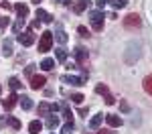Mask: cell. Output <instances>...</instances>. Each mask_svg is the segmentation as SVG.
Segmentation results:
<instances>
[{"label": "cell", "mask_w": 152, "mask_h": 134, "mask_svg": "<svg viewBox=\"0 0 152 134\" xmlns=\"http://www.w3.org/2000/svg\"><path fill=\"white\" fill-rule=\"evenodd\" d=\"M105 122H107L112 128L122 126V118H120V116H116V114H105Z\"/></svg>", "instance_id": "obj_9"}, {"label": "cell", "mask_w": 152, "mask_h": 134, "mask_svg": "<svg viewBox=\"0 0 152 134\" xmlns=\"http://www.w3.org/2000/svg\"><path fill=\"white\" fill-rule=\"evenodd\" d=\"M120 108H122V112H130V104L126 100H120Z\"/></svg>", "instance_id": "obj_32"}, {"label": "cell", "mask_w": 152, "mask_h": 134, "mask_svg": "<svg viewBox=\"0 0 152 134\" xmlns=\"http://www.w3.org/2000/svg\"><path fill=\"white\" fill-rule=\"evenodd\" d=\"M59 110V104H51V112H57Z\"/></svg>", "instance_id": "obj_37"}, {"label": "cell", "mask_w": 152, "mask_h": 134, "mask_svg": "<svg viewBox=\"0 0 152 134\" xmlns=\"http://www.w3.org/2000/svg\"><path fill=\"white\" fill-rule=\"evenodd\" d=\"M61 110H63V116H65V120H67V122H73V114H71L69 106H67V104H63V106H61Z\"/></svg>", "instance_id": "obj_23"}, {"label": "cell", "mask_w": 152, "mask_h": 134, "mask_svg": "<svg viewBox=\"0 0 152 134\" xmlns=\"http://www.w3.org/2000/svg\"><path fill=\"white\" fill-rule=\"evenodd\" d=\"M45 83H47V77L45 75H33L31 77V87L33 89H41V87H45Z\"/></svg>", "instance_id": "obj_6"}, {"label": "cell", "mask_w": 152, "mask_h": 134, "mask_svg": "<svg viewBox=\"0 0 152 134\" xmlns=\"http://www.w3.org/2000/svg\"><path fill=\"white\" fill-rule=\"evenodd\" d=\"M55 67V59H51V57H45V59L41 61V69H45V71H51Z\"/></svg>", "instance_id": "obj_14"}, {"label": "cell", "mask_w": 152, "mask_h": 134, "mask_svg": "<svg viewBox=\"0 0 152 134\" xmlns=\"http://www.w3.org/2000/svg\"><path fill=\"white\" fill-rule=\"evenodd\" d=\"M95 92H97V94H102L104 97L110 94V89H107V85H105V83H97V85H95Z\"/></svg>", "instance_id": "obj_26"}, {"label": "cell", "mask_w": 152, "mask_h": 134, "mask_svg": "<svg viewBox=\"0 0 152 134\" xmlns=\"http://www.w3.org/2000/svg\"><path fill=\"white\" fill-rule=\"evenodd\" d=\"M2 8H4V10L8 12V10H12L14 6H12V4H8V2H2Z\"/></svg>", "instance_id": "obj_36"}, {"label": "cell", "mask_w": 152, "mask_h": 134, "mask_svg": "<svg viewBox=\"0 0 152 134\" xmlns=\"http://www.w3.org/2000/svg\"><path fill=\"white\" fill-rule=\"evenodd\" d=\"M140 24H142V21H140V16H138L136 12H132V14H128V16L124 18V26H126V29H130V31L140 29Z\"/></svg>", "instance_id": "obj_3"}, {"label": "cell", "mask_w": 152, "mask_h": 134, "mask_svg": "<svg viewBox=\"0 0 152 134\" xmlns=\"http://www.w3.org/2000/svg\"><path fill=\"white\" fill-rule=\"evenodd\" d=\"M14 10H16V14H18L20 18H26V16H28V6L23 4V2H16V4H14Z\"/></svg>", "instance_id": "obj_10"}, {"label": "cell", "mask_w": 152, "mask_h": 134, "mask_svg": "<svg viewBox=\"0 0 152 134\" xmlns=\"http://www.w3.org/2000/svg\"><path fill=\"white\" fill-rule=\"evenodd\" d=\"M73 55H75V61H77V65H85V63H87V51H85L83 47H75Z\"/></svg>", "instance_id": "obj_5"}, {"label": "cell", "mask_w": 152, "mask_h": 134, "mask_svg": "<svg viewBox=\"0 0 152 134\" xmlns=\"http://www.w3.org/2000/svg\"><path fill=\"white\" fill-rule=\"evenodd\" d=\"M73 132V122H67L65 126H63V130H61V134H71Z\"/></svg>", "instance_id": "obj_29"}, {"label": "cell", "mask_w": 152, "mask_h": 134, "mask_svg": "<svg viewBox=\"0 0 152 134\" xmlns=\"http://www.w3.org/2000/svg\"><path fill=\"white\" fill-rule=\"evenodd\" d=\"M35 67H37V65H33V63H31V65H28V67L24 69V73H26L28 77H33V73H35Z\"/></svg>", "instance_id": "obj_33"}, {"label": "cell", "mask_w": 152, "mask_h": 134, "mask_svg": "<svg viewBox=\"0 0 152 134\" xmlns=\"http://www.w3.org/2000/svg\"><path fill=\"white\" fill-rule=\"evenodd\" d=\"M71 102H73V104H81L83 96H81V94H71Z\"/></svg>", "instance_id": "obj_30"}, {"label": "cell", "mask_w": 152, "mask_h": 134, "mask_svg": "<svg viewBox=\"0 0 152 134\" xmlns=\"http://www.w3.org/2000/svg\"><path fill=\"white\" fill-rule=\"evenodd\" d=\"M2 53H4V57H10L12 55V41H4L2 43Z\"/></svg>", "instance_id": "obj_19"}, {"label": "cell", "mask_w": 152, "mask_h": 134, "mask_svg": "<svg viewBox=\"0 0 152 134\" xmlns=\"http://www.w3.org/2000/svg\"><path fill=\"white\" fill-rule=\"evenodd\" d=\"M18 102H20V97L16 96V94H10L6 100H2V106H4V110H12Z\"/></svg>", "instance_id": "obj_7"}, {"label": "cell", "mask_w": 152, "mask_h": 134, "mask_svg": "<svg viewBox=\"0 0 152 134\" xmlns=\"http://www.w3.org/2000/svg\"><path fill=\"white\" fill-rule=\"evenodd\" d=\"M33 2H37V4H39V2H41V0H33Z\"/></svg>", "instance_id": "obj_39"}, {"label": "cell", "mask_w": 152, "mask_h": 134, "mask_svg": "<svg viewBox=\"0 0 152 134\" xmlns=\"http://www.w3.org/2000/svg\"><path fill=\"white\" fill-rule=\"evenodd\" d=\"M20 106H23V110H31L33 108V100L28 96H23L20 97Z\"/></svg>", "instance_id": "obj_22"}, {"label": "cell", "mask_w": 152, "mask_h": 134, "mask_svg": "<svg viewBox=\"0 0 152 134\" xmlns=\"http://www.w3.org/2000/svg\"><path fill=\"white\" fill-rule=\"evenodd\" d=\"M8 23H10L8 18H0V31H2L4 26H8Z\"/></svg>", "instance_id": "obj_34"}, {"label": "cell", "mask_w": 152, "mask_h": 134, "mask_svg": "<svg viewBox=\"0 0 152 134\" xmlns=\"http://www.w3.org/2000/svg\"><path fill=\"white\" fill-rule=\"evenodd\" d=\"M37 21H41V23H53V16H51V14H49V12H45L43 10V8H39V10H37Z\"/></svg>", "instance_id": "obj_11"}, {"label": "cell", "mask_w": 152, "mask_h": 134, "mask_svg": "<svg viewBox=\"0 0 152 134\" xmlns=\"http://www.w3.org/2000/svg\"><path fill=\"white\" fill-rule=\"evenodd\" d=\"M110 4L118 10V8H124V6L128 4V0H110Z\"/></svg>", "instance_id": "obj_27"}, {"label": "cell", "mask_w": 152, "mask_h": 134, "mask_svg": "<svg viewBox=\"0 0 152 134\" xmlns=\"http://www.w3.org/2000/svg\"><path fill=\"white\" fill-rule=\"evenodd\" d=\"M57 126H59V118H57V116H47V128L55 130Z\"/></svg>", "instance_id": "obj_21"}, {"label": "cell", "mask_w": 152, "mask_h": 134, "mask_svg": "<svg viewBox=\"0 0 152 134\" xmlns=\"http://www.w3.org/2000/svg\"><path fill=\"white\" fill-rule=\"evenodd\" d=\"M49 112H51V106H49V104H45V102L39 104V116H47Z\"/></svg>", "instance_id": "obj_25"}, {"label": "cell", "mask_w": 152, "mask_h": 134, "mask_svg": "<svg viewBox=\"0 0 152 134\" xmlns=\"http://www.w3.org/2000/svg\"><path fill=\"white\" fill-rule=\"evenodd\" d=\"M89 23L94 26V31H102V29H104V12L102 10L89 12Z\"/></svg>", "instance_id": "obj_2"}, {"label": "cell", "mask_w": 152, "mask_h": 134, "mask_svg": "<svg viewBox=\"0 0 152 134\" xmlns=\"http://www.w3.org/2000/svg\"><path fill=\"white\" fill-rule=\"evenodd\" d=\"M8 85H10L12 92H16V89H20V87H23V83H20V79H18V77H10V79H8Z\"/></svg>", "instance_id": "obj_20"}, {"label": "cell", "mask_w": 152, "mask_h": 134, "mask_svg": "<svg viewBox=\"0 0 152 134\" xmlns=\"http://www.w3.org/2000/svg\"><path fill=\"white\" fill-rule=\"evenodd\" d=\"M61 81H65V83H69V85H83L85 83L83 77H75V75H63Z\"/></svg>", "instance_id": "obj_8"}, {"label": "cell", "mask_w": 152, "mask_h": 134, "mask_svg": "<svg viewBox=\"0 0 152 134\" xmlns=\"http://www.w3.org/2000/svg\"><path fill=\"white\" fill-rule=\"evenodd\" d=\"M107 2H110V0H95V4H97L99 8H104L105 4H107Z\"/></svg>", "instance_id": "obj_35"}, {"label": "cell", "mask_w": 152, "mask_h": 134, "mask_svg": "<svg viewBox=\"0 0 152 134\" xmlns=\"http://www.w3.org/2000/svg\"><path fill=\"white\" fill-rule=\"evenodd\" d=\"M23 26H24V18H20V16H18V18H16V23L12 24L14 35H20V33H23Z\"/></svg>", "instance_id": "obj_16"}, {"label": "cell", "mask_w": 152, "mask_h": 134, "mask_svg": "<svg viewBox=\"0 0 152 134\" xmlns=\"http://www.w3.org/2000/svg\"><path fill=\"white\" fill-rule=\"evenodd\" d=\"M6 122L10 124V126L14 128V130H20V122L16 120V118H12V116H8V118H6Z\"/></svg>", "instance_id": "obj_28"}, {"label": "cell", "mask_w": 152, "mask_h": 134, "mask_svg": "<svg viewBox=\"0 0 152 134\" xmlns=\"http://www.w3.org/2000/svg\"><path fill=\"white\" fill-rule=\"evenodd\" d=\"M144 92H146L148 96H152V75H148V77L144 79Z\"/></svg>", "instance_id": "obj_24"}, {"label": "cell", "mask_w": 152, "mask_h": 134, "mask_svg": "<svg viewBox=\"0 0 152 134\" xmlns=\"http://www.w3.org/2000/svg\"><path fill=\"white\" fill-rule=\"evenodd\" d=\"M77 33H79L81 37H89V31H87V26H83V24H81V26H77Z\"/></svg>", "instance_id": "obj_31"}, {"label": "cell", "mask_w": 152, "mask_h": 134, "mask_svg": "<svg viewBox=\"0 0 152 134\" xmlns=\"http://www.w3.org/2000/svg\"><path fill=\"white\" fill-rule=\"evenodd\" d=\"M99 134H112V132H110V130H102Z\"/></svg>", "instance_id": "obj_38"}, {"label": "cell", "mask_w": 152, "mask_h": 134, "mask_svg": "<svg viewBox=\"0 0 152 134\" xmlns=\"http://www.w3.org/2000/svg\"><path fill=\"white\" fill-rule=\"evenodd\" d=\"M51 47H53V33L45 31L39 41V53H47V51H51Z\"/></svg>", "instance_id": "obj_1"}, {"label": "cell", "mask_w": 152, "mask_h": 134, "mask_svg": "<svg viewBox=\"0 0 152 134\" xmlns=\"http://www.w3.org/2000/svg\"><path fill=\"white\" fill-rule=\"evenodd\" d=\"M55 59L57 61H67V49H63V47L55 49Z\"/></svg>", "instance_id": "obj_18"}, {"label": "cell", "mask_w": 152, "mask_h": 134, "mask_svg": "<svg viewBox=\"0 0 152 134\" xmlns=\"http://www.w3.org/2000/svg\"><path fill=\"white\" fill-rule=\"evenodd\" d=\"M35 33H33V29H28V31H24V33H20L18 35V43L23 45V47H31L33 43H35Z\"/></svg>", "instance_id": "obj_4"}, {"label": "cell", "mask_w": 152, "mask_h": 134, "mask_svg": "<svg viewBox=\"0 0 152 134\" xmlns=\"http://www.w3.org/2000/svg\"><path fill=\"white\" fill-rule=\"evenodd\" d=\"M0 94H2V85H0Z\"/></svg>", "instance_id": "obj_40"}, {"label": "cell", "mask_w": 152, "mask_h": 134, "mask_svg": "<svg viewBox=\"0 0 152 134\" xmlns=\"http://www.w3.org/2000/svg\"><path fill=\"white\" fill-rule=\"evenodd\" d=\"M41 128H43V124H41L39 120H33L31 124H28V132H31V134H39V132H41Z\"/></svg>", "instance_id": "obj_15"}, {"label": "cell", "mask_w": 152, "mask_h": 134, "mask_svg": "<svg viewBox=\"0 0 152 134\" xmlns=\"http://www.w3.org/2000/svg\"><path fill=\"white\" fill-rule=\"evenodd\" d=\"M89 2H91V0H77V2L73 4V10L77 12V14H81V12L89 6Z\"/></svg>", "instance_id": "obj_12"}, {"label": "cell", "mask_w": 152, "mask_h": 134, "mask_svg": "<svg viewBox=\"0 0 152 134\" xmlns=\"http://www.w3.org/2000/svg\"><path fill=\"white\" fill-rule=\"evenodd\" d=\"M55 39H57L61 45H65L67 41H69V37H67V33L65 31H61V29H57V33H55Z\"/></svg>", "instance_id": "obj_17"}, {"label": "cell", "mask_w": 152, "mask_h": 134, "mask_svg": "<svg viewBox=\"0 0 152 134\" xmlns=\"http://www.w3.org/2000/svg\"><path fill=\"white\" fill-rule=\"evenodd\" d=\"M102 122H104V114H95L94 118H91V122H89V128L91 130H97L102 126Z\"/></svg>", "instance_id": "obj_13"}]
</instances>
